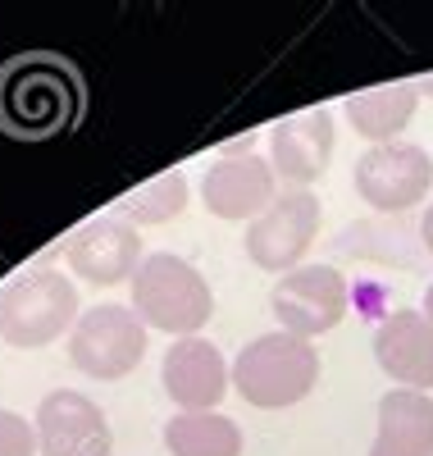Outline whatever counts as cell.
I'll list each match as a JSON object with an SVG mask.
<instances>
[{"label":"cell","instance_id":"1","mask_svg":"<svg viewBox=\"0 0 433 456\" xmlns=\"http://www.w3.org/2000/svg\"><path fill=\"white\" fill-rule=\"evenodd\" d=\"M320 384V352L310 338L297 333H260L233 361V388L247 406L260 411H283L310 397Z\"/></svg>","mask_w":433,"mask_h":456},{"label":"cell","instance_id":"2","mask_svg":"<svg viewBox=\"0 0 433 456\" xmlns=\"http://www.w3.org/2000/svg\"><path fill=\"white\" fill-rule=\"evenodd\" d=\"M133 311L146 329H160L174 342L196 338L215 315V292L196 265L174 251H151L133 274Z\"/></svg>","mask_w":433,"mask_h":456},{"label":"cell","instance_id":"3","mask_svg":"<svg viewBox=\"0 0 433 456\" xmlns=\"http://www.w3.org/2000/svg\"><path fill=\"white\" fill-rule=\"evenodd\" d=\"M78 315H83L78 311V288L51 265L23 270L0 288V342L14 352L51 347L64 333H73Z\"/></svg>","mask_w":433,"mask_h":456},{"label":"cell","instance_id":"4","mask_svg":"<svg viewBox=\"0 0 433 456\" xmlns=\"http://www.w3.org/2000/svg\"><path fill=\"white\" fill-rule=\"evenodd\" d=\"M78 110V87L73 73L51 60L32 55L0 73V124L19 137H46L60 133Z\"/></svg>","mask_w":433,"mask_h":456},{"label":"cell","instance_id":"5","mask_svg":"<svg viewBox=\"0 0 433 456\" xmlns=\"http://www.w3.org/2000/svg\"><path fill=\"white\" fill-rule=\"evenodd\" d=\"M320 219H324V206L315 192H306V187L279 192L260 219H251L242 251L256 270L283 279V274L301 270V256L315 247V238H320Z\"/></svg>","mask_w":433,"mask_h":456},{"label":"cell","instance_id":"6","mask_svg":"<svg viewBox=\"0 0 433 456\" xmlns=\"http://www.w3.org/2000/svg\"><path fill=\"white\" fill-rule=\"evenodd\" d=\"M146 356V324L133 306H92L69 333V361L87 379H128Z\"/></svg>","mask_w":433,"mask_h":456},{"label":"cell","instance_id":"7","mask_svg":"<svg viewBox=\"0 0 433 456\" xmlns=\"http://www.w3.org/2000/svg\"><path fill=\"white\" fill-rule=\"evenodd\" d=\"M351 183H356V197L365 206L383 215H402L433 192V156L415 142L370 146L351 169Z\"/></svg>","mask_w":433,"mask_h":456},{"label":"cell","instance_id":"8","mask_svg":"<svg viewBox=\"0 0 433 456\" xmlns=\"http://www.w3.org/2000/svg\"><path fill=\"white\" fill-rule=\"evenodd\" d=\"M347 301H351V288H347L342 270H333V265H301V270H292L274 283L269 311L283 324V333L320 338V333L342 324Z\"/></svg>","mask_w":433,"mask_h":456},{"label":"cell","instance_id":"9","mask_svg":"<svg viewBox=\"0 0 433 456\" xmlns=\"http://www.w3.org/2000/svg\"><path fill=\"white\" fill-rule=\"evenodd\" d=\"M42 456H114V429L105 411L78 388H55L37 402L32 415Z\"/></svg>","mask_w":433,"mask_h":456},{"label":"cell","instance_id":"10","mask_svg":"<svg viewBox=\"0 0 433 456\" xmlns=\"http://www.w3.org/2000/svg\"><path fill=\"white\" fill-rule=\"evenodd\" d=\"M64 260L78 279H87L96 288H114V283H133L146 251H142V233L133 224H124L119 215H96L69 233Z\"/></svg>","mask_w":433,"mask_h":456},{"label":"cell","instance_id":"11","mask_svg":"<svg viewBox=\"0 0 433 456\" xmlns=\"http://www.w3.org/2000/svg\"><path fill=\"white\" fill-rule=\"evenodd\" d=\"M333 110H301V114H288L269 128V165H274V178H283L292 187H310L329 174V160H333Z\"/></svg>","mask_w":433,"mask_h":456},{"label":"cell","instance_id":"12","mask_svg":"<svg viewBox=\"0 0 433 456\" xmlns=\"http://www.w3.org/2000/svg\"><path fill=\"white\" fill-rule=\"evenodd\" d=\"M274 197H279V178H274V165L269 156H219L206 178H201V201L215 219H260Z\"/></svg>","mask_w":433,"mask_h":456},{"label":"cell","instance_id":"13","mask_svg":"<svg viewBox=\"0 0 433 456\" xmlns=\"http://www.w3.org/2000/svg\"><path fill=\"white\" fill-rule=\"evenodd\" d=\"M160 384L178 411H215L233 384V365L210 338H178L160 361Z\"/></svg>","mask_w":433,"mask_h":456},{"label":"cell","instance_id":"14","mask_svg":"<svg viewBox=\"0 0 433 456\" xmlns=\"http://www.w3.org/2000/svg\"><path fill=\"white\" fill-rule=\"evenodd\" d=\"M379 370L411 393L433 388V324L424 311H392L374 329Z\"/></svg>","mask_w":433,"mask_h":456},{"label":"cell","instance_id":"15","mask_svg":"<svg viewBox=\"0 0 433 456\" xmlns=\"http://www.w3.org/2000/svg\"><path fill=\"white\" fill-rule=\"evenodd\" d=\"M370 456H433V397L388 388L379 397V434Z\"/></svg>","mask_w":433,"mask_h":456},{"label":"cell","instance_id":"16","mask_svg":"<svg viewBox=\"0 0 433 456\" xmlns=\"http://www.w3.org/2000/svg\"><path fill=\"white\" fill-rule=\"evenodd\" d=\"M415 105H420L415 83H388V87H370V92L347 96V119L370 146H388L415 119Z\"/></svg>","mask_w":433,"mask_h":456},{"label":"cell","instance_id":"17","mask_svg":"<svg viewBox=\"0 0 433 456\" xmlns=\"http://www.w3.org/2000/svg\"><path fill=\"white\" fill-rule=\"evenodd\" d=\"M169 456H242V429L219 411H178L165 420Z\"/></svg>","mask_w":433,"mask_h":456},{"label":"cell","instance_id":"18","mask_svg":"<svg viewBox=\"0 0 433 456\" xmlns=\"http://www.w3.org/2000/svg\"><path fill=\"white\" fill-rule=\"evenodd\" d=\"M187 174L183 169H169V174H155L146 178L142 187H133V192H124L119 201H114V215L128 219V224H169L174 215L187 210Z\"/></svg>","mask_w":433,"mask_h":456},{"label":"cell","instance_id":"19","mask_svg":"<svg viewBox=\"0 0 433 456\" xmlns=\"http://www.w3.org/2000/svg\"><path fill=\"white\" fill-rule=\"evenodd\" d=\"M0 456H42L37 452V429L19 411H5V406H0Z\"/></svg>","mask_w":433,"mask_h":456},{"label":"cell","instance_id":"20","mask_svg":"<svg viewBox=\"0 0 433 456\" xmlns=\"http://www.w3.org/2000/svg\"><path fill=\"white\" fill-rule=\"evenodd\" d=\"M420 242L429 247V256H433V206L424 210V219H420Z\"/></svg>","mask_w":433,"mask_h":456},{"label":"cell","instance_id":"21","mask_svg":"<svg viewBox=\"0 0 433 456\" xmlns=\"http://www.w3.org/2000/svg\"><path fill=\"white\" fill-rule=\"evenodd\" d=\"M424 315H429V324H433V283H429V292H424Z\"/></svg>","mask_w":433,"mask_h":456},{"label":"cell","instance_id":"22","mask_svg":"<svg viewBox=\"0 0 433 456\" xmlns=\"http://www.w3.org/2000/svg\"><path fill=\"white\" fill-rule=\"evenodd\" d=\"M424 92H429V96H433V78H429V83H424Z\"/></svg>","mask_w":433,"mask_h":456}]
</instances>
